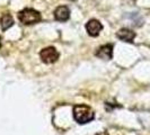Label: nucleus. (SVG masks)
Instances as JSON below:
<instances>
[{"label":"nucleus","instance_id":"obj_1","mask_svg":"<svg viewBox=\"0 0 150 135\" xmlns=\"http://www.w3.org/2000/svg\"><path fill=\"white\" fill-rule=\"evenodd\" d=\"M94 112L89 106L76 105L74 107V118L79 124H86L94 120Z\"/></svg>","mask_w":150,"mask_h":135},{"label":"nucleus","instance_id":"obj_2","mask_svg":"<svg viewBox=\"0 0 150 135\" xmlns=\"http://www.w3.org/2000/svg\"><path fill=\"white\" fill-rule=\"evenodd\" d=\"M18 19L24 25H32V24L40 22L42 19V17H41V14L38 11H36L35 9L26 8L18 14Z\"/></svg>","mask_w":150,"mask_h":135},{"label":"nucleus","instance_id":"obj_3","mask_svg":"<svg viewBox=\"0 0 150 135\" xmlns=\"http://www.w3.org/2000/svg\"><path fill=\"white\" fill-rule=\"evenodd\" d=\"M40 56H41V60L44 63L50 64V63H54L59 59V52L54 47H46V49L41 51Z\"/></svg>","mask_w":150,"mask_h":135},{"label":"nucleus","instance_id":"obj_4","mask_svg":"<svg viewBox=\"0 0 150 135\" xmlns=\"http://www.w3.org/2000/svg\"><path fill=\"white\" fill-rule=\"evenodd\" d=\"M102 28H103L102 24L98 20H96V19H91L86 25V30H87V32H88V34H89L90 36H97L98 34L100 33Z\"/></svg>","mask_w":150,"mask_h":135},{"label":"nucleus","instance_id":"obj_5","mask_svg":"<svg viewBox=\"0 0 150 135\" xmlns=\"http://www.w3.org/2000/svg\"><path fill=\"white\" fill-rule=\"evenodd\" d=\"M96 55L103 60H111L113 56V46L111 44L100 46L96 52Z\"/></svg>","mask_w":150,"mask_h":135},{"label":"nucleus","instance_id":"obj_6","mask_svg":"<svg viewBox=\"0 0 150 135\" xmlns=\"http://www.w3.org/2000/svg\"><path fill=\"white\" fill-rule=\"evenodd\" d=\"M116 36H117V38H120L121 41H123V42L132 43L133 39L135 38V33L132 32L131 30H129V28H121L117 32Z\"/></svg>","mask_w":150,"mask_h":135},{"label":"nucleus","instance_id":"obj_7","mask_svg":"<svg viewBox=\"0 0 150 135\" xmlns=\"http://www.w3.org/2000/svg\"><path fill=\"white\" fill-rule=\"evenodd\" d=\"M70 17V10L66 6H60L54 11V18L59 22H66Z\"/></svg>","mask_w":150,"mask_h":135},{"label":"nucleus","instance_id":"obj_8","mask_svg":"<svg viewBox=\"0 0 150 135\" xmlns=\"http://www.w3.org/2000/svg\"><path fill=\"white\" fill-rule=\"evenodd\" d=\"M13 24H14V19H13L11 16L8 15V14H5L1 17V19H0V26H1V30H8L9 27L13 26Z\"/></svg>","mask_w":150,"mask_h":135},{"label":"nucleus","instance_id":"obj_9","mask_svg":"<svg viewBox=\"0 0 150 135\" xmlns=\"http://www.w3.org/2000/svg\"><path fill=\"white\" fill-rule=\"evenodd\" d=\"M71 1H76V0H71Z\"/></svg>","mask_w":150,"mask_h":135}]
</instances>
